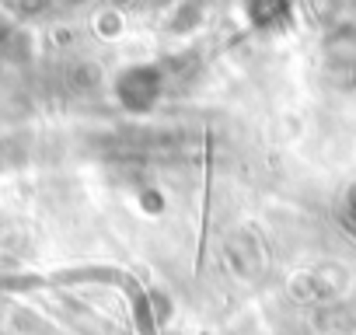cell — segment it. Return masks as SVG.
I'll use <instances>...</instances> for the list:
<instances>
[{
  "mask_svg": "<svg viewBox=\"0 0 356 335\" xmlns=\"http://www.w3.org/2000/svg\"><path fill=\"white\" fill-rule=\"evenodd\" d=\"M220 255H224V269L238 279V283H259L266 272V248L255 238V231H231L220 241Z\"/></svg>",
  "mask_w": 356,
  "mask_h": 335,
  "instance_id": "1",
  "label": "cell"
},
{
  "mask_svg": "<svg viewBox=\"0 0 356 335\" xmlns=\"http://www.w3.org/2000/svg\"><path fill=\"white\" fill-rule=\"evenodd\" d=\"M321 63H325V77H328L339 91L356 88V28H349V25L335 28V32L325 39Z\"/></svg>",
  "mask_w": 356,
  "mask_h": 335,
  "instance_id": "2",
  "label": "cell"
},
{
  "mask_svg": "<svg viewBox=\"0 0 356 335\" xmlns=\"http://www.w3.org/2000/svg\"><path fill=\"white\" fill-rule=\"evenodd\" d=\"M115 95L129 112H147L161 101L164 95V74L157 67H129L115 81Z\"/></svg>",
  "mask_w": 356,
  "mask_h": 335,
  "instance_id": "3",
  "label": "cell"
},
{
  "mask_svg": "<svg viewBox=\"0 0 356 335\" xmlns=\"http://www.w3.org/2000/svg\"><path fill=\"white\" fill-rule=\"evenodd\" d=\"M346 286V272L335 269V265H314V269H304L290 279V293L297 300H307V304H328L335 300V293Z\"/></svg>",
  "mask_w": 356,
  "mask_h": 335,
  "instance_id": "4",
  "label": "cell"
},
{
  "mask_svg": "<svg viewBox=\"0 0 356 335\" xmlns=\"http://www.w3.org/2000/svg\"><path fill=\"white\" fill-rule=\"evenodd\" d=\"M314 332L318 335H356V307L342 297L321 304L314 311Z\"/></svg>",
  "mask_w": 356,
  "mask_h": 335,
  "instance_id": "5",
  "label": "cell"
},
{
  "mask_svg": "<svg viewBox=\"0 0 356 335\" xmlns=\"http://www.w3.org/2000/svg\"><path fill=\"white\" fill-rule=\"evenodd\" d=\"M248 18L259 28H276L290 18V4L286 0H248Z\"/></svg>",
  "mask_w": 356,
  "mask_h": 335,
  "instance_id": "6",
  "label": "cell"
}]
</instances>
